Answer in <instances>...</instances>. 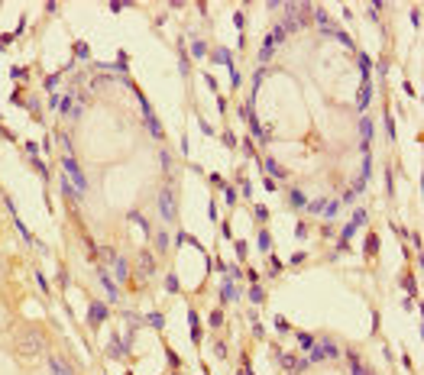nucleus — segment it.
<instances>
[{
    "label": "nucleus",
    "instance_id": "5",
    "mask_svg": "<svg viewBox=\"0 0 424 375\" xmlns=\"http://www.w3.org/2000/svg\"><path fill=\"white\" fill-rule=\"evenodd\" d=\"M282 36H285V26H279V29H272V36H269V42H266V49L259 52V58L262 62H269V55H272V49L282 42Z\"/></svg>",
    "mask_w": 424,
    "mask_h": 375
},
{
    "label": "nucleus",
    "instance_id": "14",
    "mask_svg": "<svg viewBox=\"0 0 424 375\" xmlns=\"http://www.w3.org/2000/svg\"><path fill=\"white\" fill-rule=\"evenodd\" d=\"M224 301H236V288L230 285V281L224 285Z\"/></svg>",
    "mask_w": 424,
    "mask_h": 375
},
{
    "label": "nucleus",
    "instance_id": "12",
    "mask_svg": "<svg viewBox=\"0 0 424 375\" xmlns=\"http://www.w3.org/2000/svg\"><path fill=\"white\" fill-rule=\"evenodd\" d=\"M100 320H104V307L94 304V307H91V323H100Z\"/></svg>",
    "mask_w": 424,
    "mask_h": 375
},
{
    "label": "nucleus",
    "instance_id": "10",
    "mask_svg": "<svg viewBox=\"0 0 424 375\" xmlns=\"http://www.w3.org/2000/svg\"><path fill=\"white\" fill-rule=\"evenodd\" d=\"M369 100H372V88H369V81H366V84L360 88V107H366Z\"/></svg>",
    "mask_w": 424,
    "mask_h": 375
},
{
    "label": "nucleus",
    "instance_id": "7",
    "mask_svg": "<svg viewBox=\"0 0 424 375\" xmlns=\"http://www.w3.org/2000/svg\"><path fill=\"white\" fill-rule=\"evenodd\" d=\"M49 369H52V375H75V372H72L68 366H65V362H62L58 356H52V359H49Z\"/></svg>",
    "mask_w": 424,
    "mask_h": 375
},
{
    "label": "nucleus",
    "instance_id": "18",
    "mask_svg": "<svg viewBox=\"0 0 424 375\" xmlns=\"http://www.w3.org/2000/svg\"><path fill=\"white\" fill-rule=\"evenodd\" d=\"M220 320H224V317H220V311L211 314V327H220Z\"/></svg>",
    "mask_w": 424,
    "mask_h": 375
},
{
    "label": "nucleus",
    "instance_id": "9",
    "mask_svg": "<svg viewBox=\"0 0 424 375\" xmlns=\"http://www.w3.org/2000/svg\"><path fill=\"white\" fill-rule=\"evenodd\" d=\"M266 169H269V175H275V178H282V175H285V169H282L275 159H266Z\"/></svg>",
    "mask_w": 424,
    "mask_h": 375
},
{
    "label": "nucleus",
    "instance_id": "16",
    "mask_svg": "<svg viewBox=\"0 0 424 375\" xmlns=\"http://www.w3.org/2000/svg\"><path fill=\"white\" fill-rule=\"evenodd\" d=\"M369 65H372L369 58H366V55H360V68H363V75H369Z\"/></svg>",
    "mask_w": 424,
    "mask_h": 375
},
{
    "label": "nucleus",
    "instance_id": "3",
    "mask_svg": "<svg viewBox=\"0 0 424 375\" xmlns=\"http://www.w3.org/2000/svg\"><path fill=\"white\" fill-rule=\"evenodd\" d=\"M334 356H340V349H337L330 339H324L321 346L311 349V362H321V359H334Z\"/></svg>",
    "mask_w": 424,
    "mask_h": 375
},
{
    "label": "nucleus",
    "instance_id": "2",
    "mask_svg": "<svg viewBox=\"0 0 424 375\" xmlns=\"http://www.w3.org/2000/svg\"><path fill=\"white\" fill-rule=\"evenodd\" d=\"M155 204H159V214H162V220H175V194H172L169 188H165V191H159Z\"/></svg>",
    "mask_w": 424,
    "mask_h": 375
},
{
    "label": "nucleus",
    "instance_id": "13",
    "mask_svg": "<svg viewBox=\"0 0 424 375\" xmlns=\"http://www.w3.org/2000/svg\"><path fill=\"white\" fill-rule=\"evenodd\" d=\"M360 130H363V136H366V143H369V139H372V123H369V116L360 123Z\"/></svg>",
    "mask_w": 424,
    "mask_h": 375
},
{
    "label": "nucleus",
    "instance_id": "11",
    "mask_svg": "<svg viewBox=\"0 0 424 375\" xmlns=\"http://www.w3.org/2000/svg\"><path fill=\"white\" fill-rule=\"evenodd\" d=\"M117 278H120V281H127V278H130V268H127V262H123V259H117Z\"/></svg>",
    "mask_w": 424,
    "mask_h": 375
},
{
    "label": "nucleus",
    "instance_id": "15",
    "mask_svg": "<svg viewBox=\"0 0 424 375\" xmlns=\"http://www.w3.org/2000/svg\"><path fill=\"white\" fill-rule=\"evenodd\" d=\"M291 204L301 207V204H305V194H301V191H291Z\"/></svg>",
    "mask_w": 424,
    "mask_h": 375
},
{
    "label": "nucleus",
    "instance_id": "1",
    "mask_svg": "<svg viewBox=\"0 0 424 375\" xmlns=\"http://www.w3.org/2000/svg\"><path fill=\"white\" fill-rule=\"evenodd\" d=\"M62 169H65V178L72 181V188L84 197V191H88V178H84V171L78 169V162H75V159H65V162H62Z\"/></svg>",
    "mask_w": 424,
    "mask_h": 375
},
{
    "label": "nucleus",
    "instance_id": "6",
    "mask_svg": "<svg viewBox=\"0 0 424 375\" xmlns=\"http://www.w3.org/2000/svg\"><path fill=\"white\" fill-rule=\"evenodd\" d=\"M100 285H104V288H107V301H117V285H114V278H110L107 275V272H100Z\"/></svg>",
    "mask_w": 424,
    "mask_h": 375
},
{
    "label": "nucleus",
    "instance_id": "8",
    "mask_svg": "<svg viewBox=\"0 0 424 375\" xmlns=\"http://www.w3.org/2000/svg\"><path fill=\"white\" fill-rule=\"evenodd\" d=\"M139 268H143V275H153L155 272V262H153L149 252H139Z\"/></svg>",
    "mask_w": 424,
    "mask_h": 375
},
{
    "label": "nucleus",
    "instance_id": "4",
    "mask_svg": "<svg viewBox=\"0 0 424 375\" xmlns=\"http://www.w3.org/2000/svg\"><path fill=\"white\" fill-rule=\"evenodd\" d=\"M19 349H23V356H36V353H42V339H39V333H26V337L19 339Z\"/></svg>",
    "mask_w": 424,
    "mask_h": 375
},
{
    "label": "nucleus",
    "instance_id": "17",
    "mask_svg": "<svg viewBox=\"0 0 424 375\" xmlns=\"http://www.w3.org/2000/svg\"><path fill=\"white\" fill-rule=\"evenodd\" d=\"M165 288H169V291H175V288H178V278L169 275V278H165Z\"/></svg>",
    "mask_w": 424,
    "mask_h": 375
}]
</instances>
